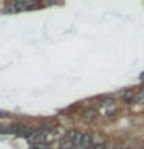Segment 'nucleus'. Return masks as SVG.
I'll return each instance as SVG.
<instances>
[{
    "label": "nucleus",
    "instance_id": "obj_1",
    "mask_svg": "<svg viewBox=\"0 0 144 149\" xmlns=\"http://www.w3.org/2000/svg\"><path fill=\"white\" fill-rule=\"evenodd\" d=\"M115 110H116V104L111 100L102 101L101 106H99V113L101 115H111V113H115Z\"/></svg>",
    "mask_w": 144,
    "mask_h": 149
},
{
    "label": "nucleus",
    "instance_id": "obj_2",
    "mask_svg": "<svg viewBox=\"0 0 144 149\" xmlns=\"http://www.w3.org/2000/svg\"><path fill=\"white\" fill-rule=\"evenodd\" d=\"M31 149H46V148H45V143H44V144H36V146H33Z\"/></svg>",
    "mask_w": 144,
    "mask_h": 149
}]
</instances>
